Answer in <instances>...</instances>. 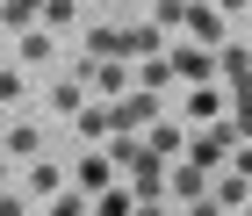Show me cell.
Returning <instances> with one entry per match:
<instances>
[{
	"instance_id": "1",
	"label": "cell",
	"mask_w": 252,
	"mask_h": 216,
	"mask_svg": "<svg viewBox=\"0 0 252 216\" xmlns=\"http://www.w3.org/2000/svg\"><path fill=\"white\" fill-rule=\"evenodd\" d=\"M166 202H173V209H202V216H216V202H209V166H194L188 152H180V166L166 158Z\"/></svg>"
},
{
	"instance_id": "2",
	"label": "cell",
	"mask_w": 252,
	"mask_h": 216,
	"mask_svg": "<svg viewBox=\"0 0 252 216\" xmlns=\"http://www.w3.org/2000/svg\"><path fill=\"white\" fill-rule=\"evenodd\" d=\"M180 29H188L194 43H209V51L231 36V22H223V7H216V0H188V7H180Z\"/></svg>"
},
{
	"instance_id": "3",
	"label": "cell",
	"mask_w": 252,
	"mask_h": 216,
	"mask_svg": "<svg viewBox=\"0 0 252 216\" xmlns=\"http://www.w3.org/2000/svg\"><path fill=\"white\" fill-rule=\"evenodd\" d=\"M87 65H94V58H79V65H72L65 79H51V116H58V123H72L79 108L94 101V94H87Z\"/></svg>"
},
{
	"instance_id": "4",
	"label": "cell",
	"mask_w": 252,
	"mask_h": 216,
	"mask_svg": "<svg viewBox=\"0 0 252 216\" xmlns=\"http://www.w3.org/2000/svg\"><path fill=\"white\" fill-rule=\"evenodd\" d=\"M166 65H173V79H180V87H194V79H216V51H209V43H173V51H166Z\"/></svg>"
},
{
	"instance_id": "5",
	"label": "cell",
	"mask_w": 252,
	"mask_h": 216,
	"mask_svg": "<svg viewBox=\"0 0 252 216\" xmlns=\"http://www.w3.org/2000/svg\"><path fill=\"white\" fill-rule=\"evenodd\" d=\"M209 202H216V209H252V173H238L231 158H223L216 180H209Z\"/></svg>"
},
{
	"instance_id": "6",
	"label": "cell",
	"mask_w": 252,
	"mask_h": 216,
	"mask_svg": "<svg viewBox=\"0 0 252 216\" xmlns=\"http://www.w3.org/2000/svg\"><path fill=\"white\" fill-rule=\"evenodd\" d=\"M72 130H79V137H87V144H101V137H116V130H123V123H116V101H87V108H79V116H72Z\"/></svg>"
},
{
	"instance_id": "7",
	"label": "cell",
	"mask_w": 252,
	"mask_h": 216,
	"mask_svg": "<svg viewBox=\"0 0 252 216\" xmlns=\"http://www.w3.org/2000/svg\"><path fill=\"white\" fill-rule=\"evenodd\" d=\"M216 79H231V87H252V43H216Z\"/></svg>"
},
{
	"instance_id": "8",
	"label": "cell",
	"mask_w": 252,
	"mask_h": 216,
	"mask_svg": "<svg viewBox=\"0 0 252 216\" xmlns=\"http://www.w3.org/2000/svg\"><path fill=\"white\" fill-rule=\"evenodd\" d=\"M116 123H123V130H144V123H158V94H152V87H130V94L116 101Z\"/></svg>"
},
{
	"instance_id": "9",
	"label": "cell",
	"mask_w": 252,
	"mask_h": 216,
	"mask_svg": "<svg viewBox=\"0 0 252 216\" xmlns=\"http://www.w3.org/2000/svg\"><path fill=\"white\" fill-rule=\"evenodd\" d=\"M22 65H58V29L29 22V29H22Z\"/></svg>"
},
{
	"instance_id": "10",
	"label": "cell",
	"mask_w": 252,
	"mask_h": 216,
	"mask_svg": "<svg viewBox=\"0 0 252 216\" xmlns=\"http://www.w3.org/2000/svg\"><path fill=\"white\" fill-rule=\"evenodd\" d=\"M108 180H116V158H108V152H87V158L72 166V187H87V195H101Z\"/></svg>"
},
{
	"instance_id": "11",
	"label": "cell",
	"mask_w": 252,
	"mask_h": 216,
	"mask_svg": "<svg viewBox=\"0 0 252 216\" xmlns=\"http://www.w3.org/2000/svg\"><path fill=\"white\" fill-rule=\"evenodd\" d=\"M188 123H223V94H216V79H194V87H188Z\"/></svg>"
},
{
	"instance_id": "12",
	"label": "cell",
	"mask_w": 252,
	"mask_h": 216,
	"mask_svg": "<svg viewBox=\"0 0 252 216\" xmlns=\"http://www.w3.org/2000/svg\"><path fill=\"white\" fill-rule=\"evenodd\" d=\"M0 152H7V158H36L43 152V130H36V123H7V130H0Z\"/></svg>"
},
{
	"instance_id": "13",
	"label": "cell",
	"mask_w": 252,
	"mask_h": 216,
	"mask_svg": "<svg viewBox=\"0 0 252 216\" xmlns=\"http://www.w3.org/2000/svg\"><path fill=\"white\" fill-rule=\"evenodd\" d=\"M144 152H152V158H180V152H188V130H180V123H152Z\"/></svg>"
},
{
	"instance_id": "14",
	"label": "cell",
	"mask_w": 252,
	"mask_h": 216,
	"mask_svg": "<svg viewBox=\"0 0 252 216\" xmlns=\"http://www.w3.org/2000/svg\"><path fill=\"white\" fill-rule=\"evenodd\" d=\"M58 187H65V173H58V166H51V158H29V195H36V202H51V195H58Z\"/></svg>"
},
{
	"instance_id": "15",
	"label": "cell",
	"mask_w": 252,
	"mask_h": 216,
	"mask_svg": "<svg viewBox=\"0 0 252 216\" xmlns=\"http://www.w3.org/2000/svg\"><path fill=\"white\" fill-rule=\"evenodd\" d=\"M108 158H116V173H130V166H144V137H130V130H116V137H108Z\"/></svg>"
},
{
	"instance_id": "16",
	"label": "cell",
	"mask_w": 252,
	"mask_h": 216,
	"mask_svg": "<svg viewBox=\"0 0 252 216\" xmlns=\"http://www.w3.org/2000/svg\"><path fill=\"white\" fill-rule=\"evenodd\" d=\"M137 87H152V94H166V87H173V65H166V51L137 58Z\"/></svg>"
},
{
	"instance_id": "17",
	"label": "cell",
	"mask_w": 252,
	"mask_h": 216,
	"mask_svg": "<svg viewBox=\"0 0 252 216\" xmlns=\"http://www.w3.org/2000/svg\"><path fill=\"white\" fill-rule=\"evenodd\" d=\"M36 15H43V0H0V29H15V36H22Z\"/></svg>"
},
{
	"instance_id": "18",
	"label": "cell",
	"mask_w": 252,
	"mask_h": 216,
	"mask_svg": "<svg viewBox=\"0 0 252 216\" xmlns=\"http://www.w3.org/2000/svg\"><path fill=\"white\" fill-rule=\"evenodd\" d=\"M43 29H58V36H65V29H72V22H79V0H43Z\"/></svg>"
},
{
	"instance_id": "19",
	"label": "cell",
	"mask_w": 252,
	"mask_h": 216,
	"mask_svg": "<svg viewBox=\"0 0 252 216\" xmlns=\"http://www.w3.org/2000/svg\"><path fill=\"white\" fill-rule=\"evenodd\" d=\"M22 101H29V79H22V72H7V65H0V108L15 116Z\"/></svg>"
},
{
	"instance_id": "20",
	"label": "cell",
	"mask_w": 252,
	"mask_h": 216,
	"mask_svg": "<svg viewBox=\"0 0 252 216\" xmlns=\"http://www.w3.org/2000/svg\"><path fill=\"white\" fill-rule=\"evenodd\" d=\"M87 58H116V22H94L87 29Z\"/></svg>"
},
{
	"instance_id": "21",
	"label": "cell",
	"mask_w": 252,
	"mask_h": 216,
	"mask_svg": "<svg viewBox=\"0 0 252 216\" xmlns=\"http://www.w3.org/2000/svg\"><path fill=\"white\" fill-rule=\"evenodd\" d=\"M180 7H188V0H152V22H158V29H166V36H173V29H180Z\"/></svg>"
},
{
	"instance_id": "22",
	"label": "cell",
	"mask_w": 252,
	"mask_h": 216,
	"mask_svg": "<svg viewBox=\"0 0 252 216\" xmlns=\"http://www.w3.org/2000/svg\"><path fill=\"white\" fill-rule=\"evenodd\" d=\"M231 166H238V173H252V137H238V144H231Z\"/></svg>"
},
{
	"instance_id": "23",
	"label": "cell",
	"mask_w": 252,
	"mask_h": 216,
	"mask_svg": "<svg viewBox=\"0 0 252 216\" xmlns=\"http://www.w3.org/2000/svg\"><path fill=\"white\" fill-rule=\"evenodd\" d=\"M216 7H223V15H245V7H252V0H216Z\"/></svg>"
},
{
	"instance_id": "24",
	"label": "cell",
	"mask_w": 252,
	"mask_h": 216,
	"mask_svg": "<svg viewBox=\"0 0 252 216\" xmlns=\"http://www.w3.org/2000/svg\"><path fill=\"white\" fill-rule=\"evenodd\" d=\"M7 166H15V158H7V152H0V187H7Z\"/></svg>"
},
{
	"instance_id": "25",
	"label": "cell",
	"mask_w": 252,
	"mask_h": 216,
	"mask_svg": "<svg viewBox=\"0 0 252 216\" xmlns=\"http://www.w3.org/2000/svg\"><path fill=\"white\" fill-rule=\"evenodd\" d=\"M245 36H252V7H245Z\"/></svg>"
}]
</instances>
